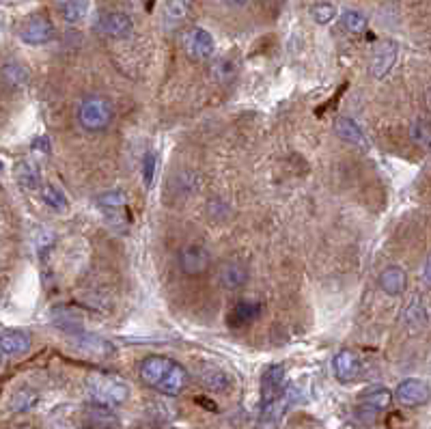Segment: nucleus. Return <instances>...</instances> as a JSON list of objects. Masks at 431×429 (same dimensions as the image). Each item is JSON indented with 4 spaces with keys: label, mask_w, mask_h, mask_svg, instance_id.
Listing matches in <instances>:
<instances>
[{
    "label": "nucleus",
    "mask_w": 431,
    "mask_h": 429,
    "mask_svg": "<svg viewBox=\"0 0 431 429\" xmlns=\"http://www.w3.org/2000/svg\"><path fill=\"white\" fill-rule=\"evenodd\" d=\"M140 380L162 395L177 397L188 384V373L179 362L153 354L140 362Z\"/></svg>",
    "instance_id": "nucleus-1"
},
{
    "label": "nucleus",
    "mask_w": 431,
    "mask_h": 429,
    "mask_svg": "<svg viewBox=\"0 0 431 429\" xmlns=\"http://www.w3.org/2000/svg\"><path fill=\"white\" fill-rule=\"evenodd\" d=\"M76 119L80 123L82 130L86 132H103L113 126L115 121V108L113 104L108 101L106 97L99 95H89L78 104V111H76Z\"/></svg>",
    "instance_id": "nucleus-2"
},
{
    "label": "nucleus",
    "mask_w": 431,
    "mask_h": 429,
    "mask_svg": "<svg viewBox=\"0 0 431 429\" xmlns=\"http://www.w3.org/2000/svg\"><path fill=\"white\" fill-rule=\"evenodd\" d=\"M86 393L91 397V401L95 403H103V406H121L130 399V389L121 378H115V375L108 373H93L89 375L86 380Z\"/></svg>",
    "instance_id": "nucleus-3"
},
{
    "label": "nucleus",
    "mask_w": 431,
    "mask_h": 429,
    "mask_svg": "<svg viewBox=\"0 0 431 429\" xmlns=\"http://www.w3.org/2000/svg\"><path fill=\"white\" fill-rule=\"evenodd\" d=\"M181 48L186 55L192 61H207L213 57V50H216V41L213 37L205 30V28H188L181 37Z\"/></svg>",
    "instance_id": "nucleus-4"
},
{
    "label": "nucleus",
    "mask_w": 431,
    "mask_h": 429,
    "mask_svg": "<svg viewBox=\"0 0 431 429\" xmlns=\"http://www.w3.org/2000/svg\"><path fill=\"white\" fill-rule=\"evenodd\" d=\"M397 57H399V45L397 41L393 39H382L380 43L375 45L373 55H371V61H369V72L373 78L382 80L391 74V69L395 67L397 63Z\"/></svg>",
    "instance_id": "nucleus-5"
},
{
    "label": "nucleus",
    "mask_w": 431,
    "mask_h": 429,
    "mask_svg": "<svg viewBox=\"0 0 431 429\" xmlns=\"http://www.w3.org/2000/svg\"><path fill=\"white\" fill-rule=\"evenodd\" d=\"M97 205L101 207L103 211V216L106 221L111 223V227L115 231H119V227H125V218H123V213H125V205H128V196L123 190H108L103 192L99 199H97Z\"/></svg>",
    "instance_id": "nucleus-6"
},
{
    "label": "nucleus",
    "mask_w": 431,
    "mask_h": 429,
    "mask_svg": "<svg viewBox=\"0 0 431 429\" xmlns=\"http://www.w3.org/2000/svg\"><path fill=\"white\" fill-rule=\"evenodd\" d=\"M95 28L111 37V39H128L132 33H134V22L128 13H121V11H108L103 16H99Z\"/></svg>",
    "instance_id": "nucleus-7"
},
{
    "label": "nucleus",
    "mask_w": 431,
    "mask_h": 429,
    "mask_svg": "<svg viewBox=\"0 0 431 429\" xmlns=\"http://www.w3.org/2000/svg\"><path fill=\"white\" fill-rule=\"evenodd\" d=\"M395 397L399 403L408 406V408H418V406H425L429 399H431V386L422 380H416V378H408L403 382H399L397 391H395Z\"/></svg>",
    "instance_id": "nucleus-8"
},
{
    "label": "nucleus",
    "mask_w": 431,
    "mask_h": 429,
    "mask_svg": "<svg viewBox=\"0 0 431 429\" xmlns=\"http://www.w3.org/2000/svg\"><path fill=\"white\" fill-rule=\"evenodd\" d=\"M18 35L28 45H43L54 39V26L43 16H33L20 26Z\"/></svg>",
    "instance_id": "nucleus-9"
},
{
    "label": "nucleus",
    "mask_w": 431,
    "mask_h": 429,
    "mask_svg": "<svg viewBox=\"0 0 431 429\" xmlns=\"http://www.w3.org/2000/svg\"><path fill=\"white\" fill-rule=\"evenodd\" d=\"M285 367L269 364L261 375V406L279 399L285 393Z\"/></svg>",
    "instance_id": "nucleus-10"
},
{
    "label": "nucleus",
    "mask_w": 431,
    "mask_h": 429,
    "mask_svg": "<svg viewBox=\"0 0 431 429\" xmlns=\"http://www.w3.org/2000/svg\"><path fill=\"white\" fill-rule=\"evenodd\" d=\"M177 263H179V270L188 277H196V274H203L209 263H211V255L207 248L203 246H186L179 250V257H177Z\"/></svg>",
    "instance_id": "nucleus-11"
},
{
    "label": "nucleus",
    "mask_w": 431,
    "mask_h": 429,
    "mask_svg": "<svg viewBox=\"0 0 431 429\" xmlns=\"http://www.w3.org/2000/svg\"><path fill=\"white\" fill-rule=\"evenodd\" d=\"M362 371V362L360 358L352 352V350H343L339 354H335L332 358V373H335V378L343 384H349L354 382L358 375Z\"/></svg>",
    "instance_id": "nucleus-12"
},
{
    "label": "nucleus",
    "mask_w": 431,
    "mask_h": 429,
    "mask_svg": "<svg viewBox=\"0 0 431 429\" xmlns=\"http://www.w3.org/2000/svg\"><path fill=\"white\" fill-rule=\"evenodd\" d=\"M377 285L386 296H401L408 287V274L399 265H388L377 277Z\"/></svg>",
    "instance_id": "nucleus-13"
},
{
    "label": "nucleus",
    "mask_w": 431,
    "mask_h": 429,
    "mask_svg": "<svg viewBox=\"0 0 431 429\" xmlns=\"http://www.w3.org/2000/svg\"><path fill=\"white\" fill-rule=\"evenodd\" d=\"M74 345L84 352V354H91V356H97V358H108L115 354V345L111 341H106L97 335H89V333H78L74 337Z\"/></svg>",
    "instance_id": "nucleus-14"
},
{
    "label": "nucleus",
    "mask_w": 431,
    "mask_h": 429,
    "mask_svg": "<svg viewBox=\"0 0 431 429\" xmlns=\"http://www.w3.org/2000/svg\"><path fill=\"white\" fill-rule=\"evenodd\" d=\"M248 267L242 263V261H227L220 272H218V281L225 289L233 291V289H240L248 283Z\"/></svg>",
    "instance_id": "nucleus-15"
},
{
    "label": "nucleus",
    "mask_w": 431,
    "mask_h": 429,
    "mask_svg": "<svg viewBox=\"0 0 431 429\" xmlns=\"http://www.w3.org/2000/svg\"><path fill=\"white\" fill-rule=\"evenodd\" d=\"M198 378H201V384L213 393H227L231 389V378L216 364H205L201 367L198 371Z\"/></svg>",
    "instance_id": "nucleus-16"
},
{
    "label": "nucleus",
    "mask_w": 431,
    "mask_h": 429,
    "mask_svg": "<svg viewBox=\"0 0 431 429\" xmlns=\"http://www.w3.org/2000/svg\"><path fill=\"white\" fill-rule=\"evenodd\" d=\"M0 350L5 356H22L30 350V335L26 330H5L0 339Z\"/></svg>",
    "instance_id": "nucleus-17"
},
{
    "label": "nucleus",
    "mask_w": 431,
    "mask_h": 429,
    "mask_svg": "<svg viewBox=\"0 0 431 429\" xmlns=\"http://www.w3.org/2000/svg\"><path fill=\"white\" fill-rule=\"evenodd\" d=\"M335 134H337L341 140H345V143H349V145H354V147H362V149L369 147L366 134H364L362 128H360L354 119H349V117H341V119L335 123Z\"/></svg>",
    "instance_id": "nucleus-18"
},
{
    "label": "nucleus",
    "mask_w": 431,
    "mask_h": 429,
    "mask_svg": "<svg viewBox=\"0 0 431 429\" xmlns=\"http://www.w3.org/2000/svg\"><path fill=\"white\" fill-rule=\"evenodd\" d=\"M259 311H261V304L254 302V300H240L231 315H229V326L231 328H242V326H248L252 321L259 317Z\"/></svg>",
    "instance_id": "nucleus-19"
},
{
    "label": "nucleus",
    "mask_w": 431,
    "mask_h": 429,
    "mask_svg": "<svg viewBox=\"0 0 431 429\" xmlns=\"http://www.w3.org/2000/svg\"><path fill=\"white\" fill-rule=\"evenodd\" d=\"M358 399H360L362 406H366V408H371V410H375V412H382V410L391 408V403H393V393H391L386 386H371V389H366Z\"/></svg>",
    "instance_id": "nucleus-20"
},
{
    "label": "nucleus",
    "mask_w": 431,
    "mask_h": 429,
    "mask_svg": "<svg viewBox=\"0 0 431 429\" xmlns=\"http://www.w3.org/2000/svg\"><path fill=\"white\" fill-rule=\"evenodd\" d=\"M86 420L93 427H119L121 425V420L115 416L111 406L95 403V401L86 408Z\"/></svg>",
    "instance_id": "nucleus-21"
},
{
    "label": "nucleus",
    "mask_w": 431,
    "mask_h": 429,
    "mask_svg": "<svg viewBox=\"0 0 431 429\" xmlns=\"http://www.w3.org/2000/svg\"><path fill=\"white\" fill-rule=\"evenodd\" d=\"M52 324L57 328H61V330H65V333H74V335L84 333L82 321L67 306H54L52 308Z\"/></svg>",
    "instance_id": "nucleus-22"
},
{
    "label": "nucleus",
    "mask_w": 431,
    "mask_h": 429,
    "mask_svg": "<svg viewBox=\"0 0 431 429\" xmlns=\"http://www.w3.org/2000/svg\"><path fill=\"white\" fill-rule=\"evenodd\" d=\"M16 177H18L20 186L26 190H39L41 188L39 167L33 162V160H22V162L16 165Z\"/></svg>",
    "instance_id": "nucleus-23"
},
{
    "label": "nucleus",
    "mask_w": 431,
    "mask_h": 429,
    "mask_svg": "<svg viewBox=\"0 0 431 429\" xmlns=\"http://www.w3.org/2000/svg\"><path fill=\"white\" fill-rule=\"evenodd\" d=\"M26 82H28V72H26L24 65H20L16 61H9V63L3 65V84H5V89L16 91V89H22Z\"/></svg>",
    "instance_id": "nucleus-24"
},
{
    "label": "nucleus",
    "mask_w": 431,
    "mask_h": 429,
    "mask_svg": "<svg viewBox=\"0 0 431 429\" xmlns=\"http://www.w3.org/2000/svg\"><path fill=\"white\" fill-rule=\"evenodd\" d=\"M190 7L186 0H167L164 5V24L167 28H177L188 20Z\"/></svg>",
    "instance_id": "nucleus-25"
},
{
    "label": "nucleus",
    "mask_w": 431,
    "mask_h": 429,
    "mask_svg": "<svg viewBox=\"0 0 431 429\" xmlns=\"http://www.w3.org/2000/svg\"><path fill=\"white\" fill-rule=\"evenodd\" d=\"M61 16L69 24H78L89 13V0H63L61 3Z\"/></svg>",
    "instance_id": "nucleus-26"
},
{
    "label": "nucleus",
    "mask_w": 431,
    "mask_h": 429,
    "mask_svg": "<svg viewBox=\"0 0 431 429\" xmlns=\"http://www.w3.org/2000/svg\"><path fill=\"white\" fill-rule=\"evenodd\" d=\"M211 72H213V78L218 80L220 84H227V82H233L235 76H237V67L235 63L229 59V57H220V59H216L211 63Z\"/></svg>",
    "instance_id": "nucleus-27"
},
{
    "label": "nucleus",
    "mask_w": 431,
    "mask_h": 429,
    "mask_svg": "<svg viewBox=\"0 0 431 429\" xmlns=\"http://www.w3.org/2000/svg\"><path fill=\"white\" fill-rule=\"evenodd\" d=\"M410 138L425 151H431V123L425 119H416L410 126Z\"/></svg>",
    "instance_id": "nucleus-28"
},
{
    "label": "nucleus",
    "mask_w": 431,
    "mask_h": 429,
    "mask_svg": "<svg viewBox=\"0 0 431 429\" xmlns=\"http://www.w3.org/2000/svg\"><path fill=\"white\" fill-rule=\"evenodd\" d=\"M41 199H43V203H45L47 207L57 209V211H63V209H67V205H69L65 192H63L59 186H52V184L41 188Z\"/></svg>",
    "instance_id": "nucleus-29"
},
{
    "label": "nucleus",
    "mask_w": 431,
    "mask_h": 429,
    "mask_svg": "<svg viewBox=\"0 0 431 429\" xmlns=\"http://www.w3.org/2000/svg\"><path fill=\"white\" fill-rule=\"evenodd\" d=\"M37 401H39V395L30 389H24L11 397V410L13 412H28L37 406Z\"/></svg>",
    "instance_id": "nucleus-30"
},
{
    "label": "nucleus",
    "mask_w": 431,
    "mask_h": 429,
    "mask_svg": "<svg viewBox=\"0 0 431 429\" xmlns=\"http://www.w3.org/2000/svg\"><path fill=\"white\" fill-rule=\"evenodd\" d=\"M341 22H343V26H345L349 33H354V35H360V33L366 30V16L360 13V11H356V9H347V11H343Z\"/></svg>",
    "instance_id": "nucleus-31"
},
{
    "label": "nucleus",
    "mask_w": 431,
    "mask_h": 429,
    "mask_svg": "<svg viewBox=\"0 0 431 429\" xmlns=\"http://www.w3.org/2000/svg\"><path fill=\"white\" fill-rule=\"evenodd\" d=\"M310 16H313V20H315L317 24L326 26V24H330V22L337 18V9H335V5H330V3H317V5L310 7Z\"/></svg>",
    "instance_id": "nucleus-32"
},
{
    "label": "nucleus",
    "mask_w": 431,
    "mask_h": 429,
    "mask_svg": "<svg viewBox=\"0 0 431 429\" xmlns=\"http://www.w3.org/2000/svg\"><path fill=\"white\" fill-rule=\"evenodd\" d=\"M155 167H157V155H155V153H147L145 160H142V177H145V184H147V186L153 184Z\"/></svg>",
    "instance_id": "nucleus-33"
},
{
    "label": "nucleus",
    "mask_w": 431,
    "mask_h": 429,
    "mask_svg": "<svg viewBox=\"0 0 431 429\" xmlns=\"http://www.w3.org/2000/svg\"><path fill=\"white\" fill-rule=\"evenodd\" d=\"M422 281H425L427 287H431V252H429V257L425 261V267H422Z\"/></svg>",
    "instance_id": "nucleus-34"
},
{
    "label": "nucleus",
    "mask_w": 431,
    "mask_h": 429,
    "mask_svg": "<svg viewBox=\"0 0 431 429\" xmlns=\"http://www.w3.org/2000/svg\"><path fill=\"white\" fill-rule=\"evenodd\" d=\"M223 3H225L227 7H244V5L250 3V0H223Z\"/></svg>",
    "instance_id": "nucleus-35"
}]
</instances>
